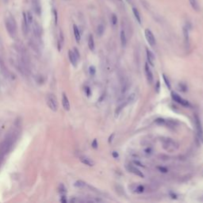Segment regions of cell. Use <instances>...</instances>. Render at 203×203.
<instances>
[{"instance_id": "cell-16", "label": "cell", "mask_w": 203, "mask_h": 203, "mask_svg": "<svg viewBox=\"0 0 203 203\" xmlns=\"http://www.w3.org/2000/svg\"><path fill=\"white\" fill-rule=\"evenodd\" d=\"M182 33L184 36V40H185V43L187 44H189V30L187 27L184 26L182 28Z\"/></svg>"}, {"instance_id": "cell-30", "label": "cell", "mask_w": 203, "mask_h": 203, "mask_svg": "<svg viewBox=\"0 0 203 203\" xmlns=\"http://www.w3.org/2000/svg\"><path fill=\"white\" fill-rule=\"evenodd\" d=\"M111 22H112L114 25H115L117 24V16L114 14H112V16H111Z\"/></svg>"}, {"instance_id": "cell-9", "label": "cell", "mask_w": 203, "mask_h": 203, "mask_svg": "<svg viewBox=\"0 0 203 203\" xmlns=\"http://www.w3.org/2000/svg\"><path fill=\"white\" fill-rule=\"evenodd\" d=\"M33 33H34L35 36L38 38H40L41 35V28L40 25L36 21L33 22Z\"/></svg>"}, {"instance_id": "cell-26", "label": "cell", "mask_w": 203, "mask_h": 203, "mask_svg": "<svg viewBox=\"0 0 203 203\" xmlns=\"http://www.w3.org/2000/svg\"><path fill=\"white\" fill-rule=\"evenodd\" d=\"M26 16H27V20H28L29 24H30V25L32 24L33 22V15H32L31 12H30V11H28V12H27V13H26Z\"/></svg>"}, {"instance_id": "cell-7", "label": "cell", "mask_w": 203, "mask_h": 203, "mask_svg": "<svg viewBox=\"0 0 203 203\" xmlns=\"http://www.w3.org/2000/svg\"><path fill=\"white\" fill-rule=\"evenodd\" d=\"M126 169L128 170V171H130V172H131L133 174L137 175V176H139L141 178H144V174L139 169H138L137 168L134 167V166H133V165H130H130H127L126 166Z\"/></svg>"}, {"instance_id": "cell-38", "label": "cell", "mask_w": 203, "mask_h": 203, "mask_svg": "<svg viewBox=\"0 0 203 203\" xmlns=\"http://www.w3.org/2000/svg\"><path fill=\"white\" fill-rule=\"evenodd\" d=\"M159 169H160V171H161V172H163V173L168 172V169H167V168H161V167H160Z\"/></svg>"}, {"instance_id": "cell-24", "label": "cell", "mask_w": 203, "mask_h": 203, "mask_svg": "<svg viewBox=\"0 0 203 203\" xmlns=\"http://www.w3.org/2000/svg\"><path fill=\"white\" fill-rule=\"evenodd\" d=\"M155 123L157 124V125H164V124H166V120L163 119V118H162V117H159V118L155 120Z\"/></svg>"}, {"instance_id": "cell-42", "label": "cell", "mask_w": 203, "mask_h": 203, "mask_svg": "<svg viewBox=\"0 0 203 203\" xmlns=\"http://www.w3.org/2000/svg\"><path fill=\"white\" fill-rule=\"evenodd\" d=\"M145 152H146L147 154H150V153H151V152H151V149H147V150H145Z\"/></svg>"}, {"instance_id": "cell-32", "label": "cell", "mask_w": 203, "mask_h": 203, "mask_svg": "<svg viewBox=\"0 0 203 203\" xmlns=\"http://www.w3.org/2000/svg\"><path fill=\"white\" fill-rule=\"evenodd\" d=\"M59 190L60 193H65L66 192V188L64 187L63 184H60V187H59Z\"/></svg>"}, {"instance_id": "cell-36", "label": "cell", "mask_w": 203, "mask_h": 203, "mask_svg": "<svg viewBox=\"0 0 203 203\" xmlns=\"http://www.w3.org/2000/svg\"><path fill=\"white\" fill-rule=\"evenodd\" d=\"M53 13H54V17H55V23H57V13L56 11H53Z\"/></svg>"}, {"instance_id": "cell-43", "label": "cell", "mask_w": 203, "mask_h": 203, "mask_svg": "<svg viewBox=\"0 0 203 203\" xmlns=\"http://www.w3.org/2000/svg\"><path fill=\"white\" fill-rule=\"evenodd\" d=\"M120 1H122V0H120Z\"/></svg>"}, {"instance_id": "cell-41", "label": "cell", "mask_w": 203, "mask_h": 203, "mask_svg": "<svg viewBox=\"0 0 203 203\" xmlns=\"http://www.w3.org/2000/svg\"><path fill=\"white\" fill-rule=\"evenodd\" d=\"M86 91H87V96H90V88L89 87H86V90H85Z\"/></svg>"}, {"instance_id": "cell-18", "label": "cell", "mask_w": 203, "mask_h": 203, "mask_svg": "<svg viewBox=\"0 0 203 203\" xmlns=\"http://www.w3.org/2000/svg\"><path fill=\"white\" fill-rule=\"evenodd\" d=\"M88 47L91 51L95 50V41H94V38L93 36L91 34L89 36V39H88Z\"/></svg>"}, {"instance_id": "cell-27", "label": "cell", "mask_w": 203, "mask_h": 203, "mask_svg": "<svg viewBox=\"0 0 203 203\" xmlns=\"http://www.w3.org/2000/svg\"><path fill=\"white\" fill-rule=\"evenodd\" d=\"M179 90H182V91H183V92H186L187 90V87L186 86V84H179Z\"/></svg>"}, {"instance_id": "cell-4", "label": "cell", "mask_w": 203, "mask_h": 203, "mask_svg": "<svg viewBox=\"0 0 203 203\" xmlns=\"http://www.w3.org/2000/svg\"><path fill=\"white\" fill-rule=\"evenodd\" d=\"M195 126H196V130L198 136V138L200 141L203 143V130H202V127H201V120L198 114L195 115Z\"/></svg>"}, {"instance_id": "cell-28", "label": "cell", "mask_w": 203, "mask_h": 203, "mask_svg": "<svg viewBox=\"0 0 203 203\" xmlns=\"http://www.w3.org/2000/svg\"><path fill=\"white\" fill-rule=\"evenodd\" d=\"M144 190V187L142 185L138 186V187H136V193H143Z\"/></svg>"}, {"instance_id": "cell-5", "label": "cell", "mask_w": 203, "mask_h": 203, "mask_svg": "<svg viewBox=\"0 0 203 203\" xmlns=\"http://www.w3.org/2000/svg\"><path fill=\"white\" fill-rule=\"evenodd\" d=\"M171 95L172 99H173L174 101H176V103L181 104V105L183 106H189V103H188V101H187V100H185L184 98H182L181 96H179V95L176 93V92L172 91V92H171Z\"/></svg>"}, {"instance_id": "cell-10", "label": "cell", "mask_w": 203, "mask_h": 203, "mask_svg": "<svg viewBox=\"0 0 203 203\" xmlns=\"http://www.w3.org/2000/svg\"><path fill=\"white\" fill-rule=\"evenodd\" d=\"M146 53H147V61H149V64H150L151 66L154 67V65H155V60L154 54L149 49H146Z\"/></svg>"}, {"instance_id": "cell-3", "label": "cell", "mask_w": 203, "mask_h": 203, "mask_svg": "<svg viewBox=\"0 0 203 203\" xmlns=\"http://www.w3.org/2000/svg\"><path fill=\"white\" fill-rule=\"evenodd\" d=\"M46 103H47L48 106L49 107L50 109H52V111L57 112V109H58V103L57 98L53 95H49L46 97Z\"/></svg>"}, {"instance_id": "cell-12", "label": "cell", "mask_w": 203, "mask_h": 203, "mask_svg": "<svg viewBox=\"0 0 203 203\" xmlns=\"http://www.w3.org/2000/svg\"><path fill=\"white\" fill-rule=\"evenodd\" d=\"M79 160H80V161H81L82 163L85 164V165L89 166V167H93V166L95 165L94 161H93V160H91L90 158L87 157V156H84V155H82V156H80Z\"/></svg>"}, {"instance_id": "cell-35", "label": "cell", "mask_w": 203, "mask_h": 203, "mask_svg": "<svg viewBox=\"0 0 203 203\" xmlns=\"http://www.w3.org/2000/svg\"><path fill=\"white\" fill-rule=\"evenodd\" d=\"M92 147H94V149H98V142H97V140L96 139H95L94 141H93V142H92Z\"/></svg>"}, {"instance_id": "cell-40", "label": "cell", "mask_w": 203, "mask_h": 203, "mask_svg": "<svg viewBox=\"0 0 203 203\" xmlns=\"http://www.w3.org/2000/svg\"><path fill=\"white\" fill-rule=\"evenodd\" d=\"M114 133H112V135L109 136V143H111L112 142V141H113V138H114Z\"/></svg>"}, {"instance_id": "cell-25", "label": "cell", "mask_w": 203, "mask_h": 203, "mask_svg": "<svg viewBox=\"0 0 203 203\" xmlns=\"http://www.w3.org/2000/svg\"><path fill=\"white\" fill-rule=\"evenodd\" d=\"M163 80H164V82H165V84L167 85V87H168L169 90H171V87L170 81H169V79L167 78V76H166L165 74H163Z\"/></svg>"}, {"instance_id": "cell-22", "label": "cell", "mask_w": 203, "mask_h": 203, "mask_svg": "<svg viewBox=\"0 0 203 203\" xmlns=\"http://www.w3.org/2000/svg\"><path fill=\"white\" fill-rule=\"evenodd\" d=\"M128 87H130V84H128V82L126 81L125 82L124 84H122V95H125V92L128 90Z\"/></svg>"}, {"instance_id": "cell-13", "label": "cell", "mask_w": 203, "mask_h": 203, "mask_svg": "<svg viewBox=\"0 0 203 203\" xmlns=\"http://www.w3.org/2000/svg\"><path fill=\"white\" fill-rule=\"evenodd\" d=\"M68 57H69V60L71 63V64L74 66V67H76L77 66V61H78V59L76 58L75 53L73 52V51L71 50H69L68 51Z\"/></svg>"}, {"instance_id": "cell-1", "label": "cell", "mask_w": 203, "mask_h": 203, "mask_svg": "<svg viewBox=\"0 0 203 203\" xmlns=\"http://www.w3.org/2000/svg\"><path fill=\"white\" fill-rule=\"evenodd\" d=\"M161 142L163 149L168 152H174L179 149V144L171 138H163Z\"/></svg>"}, {"instance_id": "cell-8", "label": "cell", "mask_w": 203, "mask_h": 203, "mask_svg": "<svg viewBox=\"0 0 203 203\" xmlns=\"http://www.w3.org/2000/svg\"><path fill=\"white\" fill-rule=\"evenodd\" d=\"M144 70H145V74H146V77H147V82H149L150 84H152V82H153V75H152V71H151V69L149 68V63H145Z\"/></svg>"}, {"instance_id": "cell-39", "label": "cell", "mask_w": 203, "mask_h": 203, "mask_svg": "<svg viewBox=\"0 0 203 203\" xmlns=\"http://www.w3.org/2000/svg\"><path fill=\"white\" fill-rule=\"evenodd\" d=\"M112 155H113V157H114V158H117L119 155H118V153H117V152H112Z\"/></svg>"}, {"instance_id": "cell-37", "label": "cell", "mask_w": 203, "mask_h": 203, "mask_svg": "<svg viewBox=\"0 0 203 203\" xmlns=\"http://www.w3.org/2000/svg\"><path fill=\"white\" fill-rule=\"evenodd\" d=\"M133 163H135V164H137L138 166H140V167H144V165L141 163V162H139V161H137V160H134L133 161Z\"/></svg>"}, {"instance_id": "cell-23", "label": "cell", "mask_w": 203, "mask_h": 203, "mask_svg": "<svg viewBox=\"0 0 203 203\" xmlns=\"http://www.w3.org/2000/svg\"><path fill=\"white\" fill-rule=\"evenodd\" d=\"M104 26L103 25H98V27H97V33L99 36H103V34L104 33Z\"/></svg>"}, {"instance_id": "cell-21", "label": "cell", "mask_w": 203, "mask_h": 203, "mask_svg": "<svg viewBox=\"0 0 203 203\" xmlns=\"http://www.w3.org/2000/svg\"><path fill=\"white\" fill-rule=\"evenodd\" d=\"M74 186L76 187H78V188H84L87 187V183H85L84 181H81V180H78L75 182L74 184Z\"/></svg>"}, {"instance_id": "cell-17", "label": "cell", "mask_w": 203, "mask_h": 203, "mask_svg": "<svg viewBox=\"0 0 203 203\" xmlns=\"http://www.w3.org/2000/svg\"><path fill=\"white\" fill-rule=\"evenodd\" d=\"M189 1H190L191 7L193 9V10H195V11H199L200 6H199V3H198L197 0H189Z\"/></svg>"}, {"instance_id": "cell-11", "label": "cell", "mask_w": 203, "mask_h": 203, "mask_svg": "<svg viewBox=\"0 0 203 203\" xmlns=\"http://www.w3.org/2000/svg\"><path fill=\"white\" fill-rule=\"evenodd\" d=\"M62 105H63V109L67 110V111H69L70 110V103H69V100L67 97V95L65 94H63V96H62Z\"/></svg>"}, {"instance_id": "cell-6", "label": "cell", "mask_w": 203, "mask_h": 203, "mask_svg": "<svg viewBox=\"0 0 203 203\" xmlns=\"http://www.w3.org/2000/svg\"><path fill=\"white\" fill-rule=\"evenodd\" d=\"M144 35H145L146 40L147 42H149V44L151 46H154L155 44V36H154L152 32L149 29H146L144 30Z\"/></svg>"}, {"instance_id": "cell-19", "label": "cell", "mask_w": 203, "mask_h": 203, "mask_svg": "<svg viewBox=\"0 0 203 203\" xmlns=\"http://www.w3.org/2000/svg\"><path fill=\"white\" fill-rule=\"evenodd\" d=\"M133 12L134 17H135V18L136 19V21L138 22V23L141 24V14H140L139 11H138V10H137L136 8L133 7Z\"/></svg>"}, {"instance_id": "cell-15", "label": "cell", "mask_w": 203, "mask_h": 203, "mask_svg": "<svg viewBox=\"0 0 203 203\" xmlns=\"http://www.w3.org/2000/svg\"><path fill=\"white\" fill-rule=\"evenodd\" d=\"M73 30H74V35H75V38H76V41L78 43H79L80 39H81V36H80L79 30V29H78V27H77L76 25H73Z\"/></svg>"}, {"instance_id": "cell-2", "label": "cell", "mask_w": 203, "mask_h": 203, "mask_svg": "<svg viewBox=\"0 0 203 203\" xmlns=\"http://www.w3.org/2000/svg\"><path fill=\"white\" fill-rule=\"evenodd\" d=\"M6 28L9 34H10L12 38H14L16 36V33H17V26H16V23H15L14 17H9L6 20Z\"/></svg>"}, {"instance_id": "cell-31", "label": "cell", "mask_w": 203, "mask_h": 203, "mask_svg": "<svg viewBox=\"0 0 203 203\" xmlns=\"http://www.w3.org/2000/svg\"><path fill=\"white\" fill-rule=\"evenodd\" d=\"M135 98V94H131L130 95H128V97L126 98V101H128V103H131V101H133Z\"/></svg>"}, {"instance_id": "cell-20", "label": "cell", "mask_w": 203, "mask_h": 203, "mask_svg": "<svg viewBox=\"0 0 203 203\" xmlns=\"http://www.w3.org/2000/svg\"><path fill=\"white\" fill-rule=\"evenodd\" d=\"M121 42H122V45L123 47L126 45V43H127V39H126V35H125V32L124 30H122L121 31Z\"/></svg>"}, {"instance_id": "cell-33", "label": "cell", "mask_w": 203, "mask_h": 203, "mask_svg": "<svg viewBox=\"0 0 203 203\" xmlns=\"http://www.w3.org/2000/svg\"><path fill=\"white\" fill-rule=\"evenodd\" d=\"M155 92L156 93H159L160 92V81L158 80L157 81V82H156V85H155Z\"/></svg>"}, {"instance_id": "cell-34", "label": "cell", "mask_w": 203, "mask_h": 203, "mask_svg": "<svg viewBox=\"0 0 203 203\" xmlns=\"http://www.w3.org/2000/svg\"><path fill=\"white\" fill-rule=\"evenodd\" d=\"M73 52L75 53L76 58H77L78 60H79V58H80V55H79V51H78V49H77L76 48H74V51H73Z\"/></svg>"}, {"instance_id": "cell-14", "label": "cell", "mask_w": 203, "mask_h": 203, "mask_svg": "<svg viewBox=\"0 0 203 203\" xmlns=\"http://www.w3.org/2000/svg\"><path fill=\"white\" fill-rule=\"evenodd\" d=\"M32 4L33 10L36 12V14L40 15L41 14V5H40V1L39 0H32Z\"/></svg>"}, {"instance_id": "cell-29", "label": "cell", "mask_w": 203, "mask_h": 203, "mask_svg": "<svg viewBox=\"0 0 203 203\" xmlns=\"http://www.w3.org/2000/svg\"><path fill=\"white\" fill-rule=\"evenodd\" d=\"M89 72H90V76H95V74L96 72V69L94 66H90L89 68Z\"/></svg>"}]
</instances>
